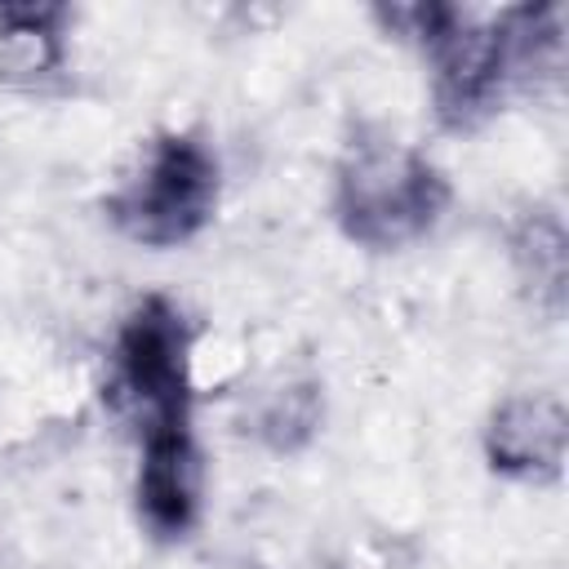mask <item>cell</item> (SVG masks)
<instances>
[{
    "instance_id": "6da1fadb",
    "label": "cell",
    "mask_w": 569,
    "mask_h": 569,
    "mask_svg": "<svg viewBox=\"0 0 569 569\" xmlns=\"http://www.w3.org/2000/svg\"><path fill=\"white\" fill-rule=\"evenodd\" d=\"M431 98L445 129L467 133L485 124L507 89L525 76H556L565 58V4H520L489 22H462L431 49Z\"/></svg>"
},
{
    "instance_id": "7a4b0ae2",
    "label": "cell",
    "mask_w": 569,
    "mask_h": 569,
    "mask_svg": "<svg viewBox=\"0 0 569 569\" xmlns=\"http://www.w3.org/2000/svg\"><path fill=\"white\" fill-rule=\"evenodd\" d=\"M449 204L445 173L387 133H360L338 164L333 213L347 240L365 249H405L422 240Z\"/></svg>"
},
{
    "instance_id": "3957f363",
    "label": "cell",
    "mask_w": 569,
    "mask_h": 569,
    "mask_svg": "<svg viewBox=\"0 0 569 569\" xmlns=\"http://www.w3.org/2000/svg\"><path fill=\"white\" fill-rule=\"evenodd\" d=\"M218 204V160L196 133H160L111 196V222L151 249L191 240Z\"/></svg>"
},
{
    "instance_id": "277c9868",
    "label": "cell",
    "mask_w": 569,
    "mask_h": 569,
    "mask_svg": "<svg viewBox=\"0 0 569 569\" xmlns=\"http://www.w3.org/2000/svg\"><path fill=\"white\" fill-rule=\"evenodd\" d=\"M111 391L142 431L191 422V325L169 298L151 293L124 316L111 351Z\"/></svg>"
},
{
    "instance_id": "5b68a950",
    "label": "cell",
    "mask_w": 569,
    "mask_h": 569,
    "mask_svg": "<svg viewBox=\"0 0 569 569\" xmlns=\"http://www.w3.org/2000/svg\"><path fill=\"white\" fill-rule=\"evenodd\" d=\"M138 516L156 538H182L200 520V449L191 422L142 431L138 458Z\"/></svg>"
},
{
    "instance_id": "8992f818",
    "label": "cell",
    "mask_w": 569,
    "mask_h": 569,
    "mask_svg": "<svg viewBox=\"0 0 569 569\" xmlns=\"http://www.w3.org/2000/svg\"><path fill=\"white\" fill-rule=\"evenodd\" d=\"M569 449V413L560 396L529 391L493 409L485 427V458L511 480H556Z\"/></svg>"
},
{
    "instance_id": "52a82bcc",
    "label": "cell",
    "mask_w": 569,
    "mask_h": 569,
    "mask_svg": "<svg viewBox=\"0 0 569 569\" xmlns=\"http://www.w3.org/2000/svg\"><path fill=\"white\" fill-rule=\"evenodd\" d=\"M511 258L533 293V307L547 316L565 311V280H569V236L556 209H533L511 231Z\"/></svg>"
},
{
    "instance_id": "ba28073f",
    "label": "cell",
    "mask_w": 569,
    "mask_h": 569,
    "mask_svg": "<svg viewBox=\"0 0 569 569\" xmlns=\"http://www.w3.org/2000/svg\"><path fill=\"white\" fill-rule=\"evenodd\" d=\"M67 4H0V62L4 76L49 80L62 71Z\"/></svg>"
}]
</instances>
